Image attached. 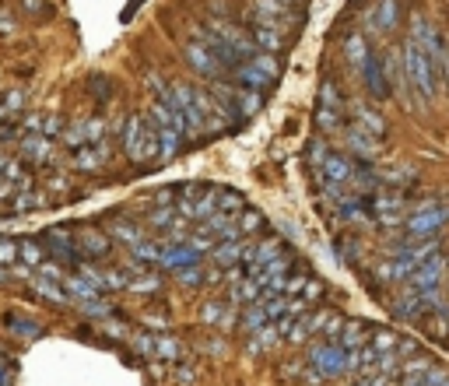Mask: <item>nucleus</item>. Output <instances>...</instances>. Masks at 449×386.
<instances>
[{"label": "nucleus", "instance_id": "32", "mask_svg": "<svg viewBox=\"0 0 449 386\" xmlns=\"http://www.w3.org/2000/svg\"><path fill=\"white\" fill-rule=\"evenodd\" d=\"M263 225H267V218L260 211H246L243 207V218H239V232L243 236H256V232H263Z\"/></svg>", "mask_w": 449, "mask_h": 386}, {"label": "nucleus", "instance_id": "43", "mask_svg": "<svg viewBox=\"0 0 449 386\" xmlns=\"http://www.w3.org/2000/svg\"><path fill=\"white\" fill-rule=\"evenodd\" d=\"M176 278H179L183 285H200V281H204V274H200V267L193 263V267H179V270H176Z\"/></svg>", "mask_w": 449, "mask_h": 386}, {"label": "nucleus", "instance_id": "51", "mask_svg": "<svg viewBox=\"0 0 449 386\" xmlns=\"http://www.w3.org/2000/svg\"><path fill=\"white\" fill-rule=\"evenodd\" d=\"M281 4H292L295 8V4H302V0H281Z\"/></svg>", "mask_w": 449, "mask_h": 386}, {"label": "nucleus", "instance_id": "12", "mask_svg": "<svg viewBox=\"0 0 449 386\" xmlns=\"http://www.w3.org/2000/svg\"><path fill=\"white\" fill-rule=\"evenodd\" d=\"M193 263H200V249H193L190 243H168L158 253V267H165V270H179V267H193Z\"/></svg>", "mask_w": 449, "mask_h": 386}, {"label": "nucleus", "instance_id": "48", "mask_svg": "<svg viewBox=\"0 0 449 386\" xmlns=\"http://www.w3.org/2000/svg\"><path fill=\"white\" fill-rule=\"evenodd\" d=\"M341 326H344V319H341V316H330V319H326V326H323L326 341H333L337 334H341Z\"/></svg>", "mask_w": 449, "mask_h": 386}, {"label": "nucleus", "instance_id": "46", "mask_svg": "<svg viewBox=\"0 0 449 386\" xmlns=\"http://www.w3.org/2000/svg\"><path fill=\"white\" fill-rule=\"evenodd\" d=\"M81 306H85L88 316H109V313H112V306L102 302V299H88V302H81Z\"/></svg>", "mask_w": 449, "mask_h": 386}, {"label": "nucleus", "instance_id": "33", "mask_svg": "<svg viewBox=\"0 0 449 386\" xmlns=\"http://www.w3.org/2000/svg\"><path fill=\"white\" fill-rule=\"evenodd\" d=\"M397 369H400V355L397 351H379L376 362H372V372H379V376H393Z\"/></svg>", "mask_w": 449, "mask_h": 386}, {"label": "nucleus", "instance_id": "24", "mask_svg": "<svg viewBox=\"0 0 449 386\" xmlns=\"http://www.w3.org/2000/svg\"><path fill=\"white\" fill-rule=\"evenodd\" d=\"M64 288H67V295L71 299H78V302H88V299H98V288L91 285V281H85L81 274H64Z\"/></svg>", "mask_w": 449, "mask_h": 386}, {"label": "nucleus", "instance_id": "37", "mask_svg": "<svg viewBox=\"0 0 449 386\" xmlns=\"http://www.w3.org/2000/svg\"><path fill=\"white\" fill-rule=\"evenodd\" d=\"M239 302H260V295H263V285L256 281V278H249V281H243V285H236V292H232Z\"/></svg>", "mask_w": 449, "mask_h": 386}, {"label": "nucleus", "instance_id": "30", "mask_svg": "<svg viewBox=\"0 0 449 386\" xmlns=\"http://www.w3.org/2000/svg\"><path fill=\"white\" fill-rule=\"evenodd\" d=\"M263 323H267L263 302H249V306L243 309V330H249V334H253V330H260Z\"/></svg>", "mask_w": 449, "mask_h": 386}, {"label": "nucleus", "instance_id": "27", "mask_svg": "<svg viewBox=\"0 0 449 386\" xmlns=\"http://www.w3.org/2000/svg\"><path fill=\"white\" fill-rule=\"evenodd\" d=\"M18 260L28 263V267H39V263L46 260L42 243H39V239H18Z\"/></svg>", "mask_w": 449, "mask_h": 386}, {"label": "nucleus", "instance_id": "19", "mask_svg": "<svg viewBox=\"0 0 449 386\" xmlns=\"http://www.w3.org/2000/svg\"><path fill=\"white\" fill-rule=\"evenodd\" d=\"M49 151H53V144H49L46 134H28V137L21 141V158L32 161V165H42V161L49 158Z\"/></svg>", "mask_w": 449, "mask_h": 386}, {"label": "nucleus", "instance_id": "21", "mask_svg": "<svg viewBox=\"0 0 449 386\" xmlns=\"http://www.w3.org/2000/svg\"><path fill=\"white\" fill-rule=\"evenodd\" d=\"M393 313H397L400 319H418V316H425V313H428V306H425V299H421L418 292H411V288H407L397 302H393Z\"/></svg>", "mask_w": 449, "mask_h": 386}, {"label": "nucleus", "instance_id": "44", "mask_svg": "<svg viewBox=\"0 0 449 386\" xmlns=\"http://www.w3.org/2000/svg\"><path fill=\"white\" fill-rule=\"evenodd\" d=\"M221 313H224V309H221L218 302H211V306L204 309V323H221V326H229L232 316H221Z\"/></svg>", "mask_w": 449, "mask_h": 386}, {"label": "nucleus", "instance_id": "42", "mask_svg": "<svg viewBox=\"0 0 449 386\" xmlns=\"http://www.w3.org/2000/svg\"><path fill=\"white\" fill-rule=\"evenodd\" d=\"M376 344H372V351L379 355V351H393V348H397V334H389V330H376V337H372Z\"/></svg>", "mask_w": 449, "mask_h": 386}, {"label": "nucleus", "instance_id": "31", "mask_svg": "<svg viewBox=\"0 0 449 386\" xmlns=\"http://www.w3.org/2000/svg\"><path fill=\"white\" fill-rule=\"evenodd\" d=\"M4 323H8V330H11V334H18V337H39V334H42V326H39V323H32V319H21V316H8Z\"/></svg>", "mask_w": 449, "mask_h": 386}, {"label": "nucleus", "instance_id": "52", "mask_svg": "<svg viewBox=\"0 0 449 386\" xmlns=\"http://www.w3.org/2000/svg\"><path fill=\"white\" fill-rule=\"evenodd\" d=\"M442 386H449V379H446V383H442Z\"/></svg>", "mask_w": 449, "mask_h": 386}, {"label": "nucleus", "instance_id": "50", "mask_svg": "<svg viewBox=\"0 0 449 386\" xmlns=\"http://www.w3.org/2000/svg\"><path fill=\"white\" fill-rule=\"evenodd\" d=\"M306 281H309V278H292V281H285V288H281V292H302Z\"/></svg>", "mask_w": 449, "mask_h": 386}, {"label": "nucleus", "instance_id": "29", "mask_svg": "<svg viewBox=\"0 0 449 386\" xmlns=\"http://www.w3.org/2000/svg\"><path fill=\"white\" fill-rule=\"evenodd\" d=\"M109 232H112V239H123L127 246H137V243L144 239V232H141L134 222H112V229H109Z\"/></svg>", "mask_w": 449, "mask_h": 386}, {"label": "nucleus", "instance_id": "6", "mask_svg": "<svg viewBox=\"0 0 449 386\" xmlns=\"http://www.w3.org/2000/svg\"><path fill=\"white\" fill-rule=\"evenodd\" d=\"M42 249H46V256H53L56 263H81V249H78L71 229H64V225L42 232Z\"/></svg>", "mask_w": 449, "mask_h": 386}, {"label": "nucleus", "instance_id": "22", "mask_svg": "<svg viewBox=\"0 0 449 386\" xmlns=\"http://www.w3.org/2000/svg\"><path fill=\"white\" fill-rule=\"evenodd\" d=\"M348 148L358 155V158H365V161H372L376 155H379V141L372 137V134H365V130H348Z\"/></svg>", "mask_w": 449, "mask_h": 386}, {"label": "nucleus", "instance_id": "20", "mask_svg": "<svg viewBox=\"0 0 449 386\" xmlns=\"http://www.w3.org/2000/svg\"><path fill=\"white\" fill-rule=\"evenodd\" d=\"M211 260H214L218 267H236V263H243V243H239V239L214 243V246H211Z\"/></svg>", "mask_w": 449, "mask_h": 386}, {"label": "nucleus", "instance_id": "14", "mask_svg": "<svg viewBox=\"0 0 449 386\" xmlns=\"http://www.w3.org/2000/svg\"><path fill=\"white\" fill-rule=\"evenodd\" d=\"M105 161H109V148L102 141L74 148V169H81V173H95V169H102Z\"/></svg>", "mask_w": 449, "mask_h": 386}, {"label": "nucleus", "instance_id": "39", "mask_svg": "<svg viewBox=\"0 0 449 386\" xmlns=\"http://www.w3.org/2000/svg\"><path fill=\"white\" fill-rule=\"evenodd\" d=\"M309 334H312L309 316H295V326H288V344H306Z\"/></svg>", "mask_w": 449, "mask_h": 386}, {"label": "nucleus", "instance_id": "17", "mask_svg": "<svg viewBox=\"0 0 449 386\" xmlns=\"http://www.w3.org/2000/svg\"><path fill=\"white\" fill-rule=\"evenodd\" d=\"M397 25H400V4L397 0H379L376 15H372V28L376 32H393Z\"/></svg>", "mask_w": 449, "mask_h": 386}, {"label": "nucleus", "instance_id": "47", "mask_svg": "<svg viewBox=\"0 0 449 386\" xmlns=\"http://www.w3.org/2000/svg\"><path fill=\"white\" fill-rule=\"evenodd\" d=\"M151 225H173V204H168V207H158V211L151 214Z\"/></svg>", "mask_w": 449, "mask_h": 386}, {"label": "nucleus", "instance_id": "11", "mask_svg": "<svg viewBox=\"0 0 449 386\" xmlns=\"http://www.w3.org/2000/svg\"><path fill=\"white\" fill-rule=\"evenodd\" d=\"M362 78H365V91L376 98V102H382V98H389V81H386V71H382V60L376 57V53L369 49V57L362 60Z\"/></svg>", "mask_w": 449, "mask_h": 386}, {"label": "nucleus", "instance_id": "25", "mask_svg": "<svg viewBox=\"0 0 449 386\" xmlns=\"http://www.w3.org/2000/svg\"><path fill=\"white\" fill-rule=\"evenodd\" d=\"M369 57V42H365V32H351L348 39H344V60L348 64H355V67H362V60Z\"/></svg>", "mask_w": 449, "mask_h": 386}, {"label": "nucleus", "instance_id": "49", "mask_svg": "<svg viewBox=\"0 0 449 386\" xmlns=\"http://www.w3.org/2000/svg\"><path fill=\"white\" fill-rule=\"evenodd\" d=\"M326 151H330V148H326L323 141H312V173H316V169H319V165H323V158H326Z\"/></svg>", "mask_w": 449, "mask_h": 386}, {"label": "nucleus", "instance_id": "36", "mask_svg": "<svg viewBox=\"0 0 449 386\" xmlns=\"http://www.w3.org/2000/svg\"><path fill=\"white\" fill-rule=\"evenodd\" d=\"M134 249V260L137 263H158V253H161V246L158 243H148V239H141L137 246H130Z\"/></svg>", "mask_w": 449, "mask_h": 386}, {"label": "nucleus", "instance_id": "35", "mask_svg": "<svg viewBox=\"0 0 449 386\" xmlns=\"http://www.w3.org/2000/svg\"><path fill=\"white\" fill-rule=\"evenodd\" d=\"M46 204V193H32V190H21L18 204H15V214H28V211H39Z\"/></svg>", "mask_w": 449, "mask_h": 386}, {"label": "nucleus", "instance_id": "10", "mask_svg": "<svg viewBox=\"0 0 449 386\" xmlns=\"http://www.w3.org/2000/svg\"><path fill=\"white\" fill-rule=\"evenodd\" d=\"M186 64H190L200 78H218V74L224 71V67L218 64V57H214V53H211V49H207L197 35L186 42Z\"/></svg>", "mask_w": 449, "mask_h": 386}, {"label": "nucleus", "instance_id": "28", "mask_svg": "<svg viewBox=\"0 0 449 386\" xmlns=\"http://www.w3.org/2000/svg\"><path fill=\"white\" fill-rule=\"evenodd\" d=\"M256 71H263L267 78H277L281 74V64H277V53H263V49H253L249 57H246Z\"/></svg>", "mask_w": 449, "mask_h": 386}, {"label": "nucleus", "instance_id": "7", "mask_svg": "<svg viewBox=\"0 0 449 386\" xmlns=\"http://www.w3.org/2000/svg\"><path fill=\"white\" fill-rule=\"evenodd\" d=\"M309 362H312V369H316L323 379L348 372V351H344L341 344H312V348H309Z\"/></svg>", "mask_w": 449, "mask_h": 386}, {"label": "nucleus", "instance_id": "40", "mask_svg": "<svg viewBox=\"0 0 449 386\" xmlns=\"http://www.w3.org/2000/svg\"><path fill=\"white\" fill-rule=\"evenodd\" d=\"M155 358L176 362V358H179V341H176V337H155Z\"/></svg>", "mask_w": 449, "mask_h": 386}, {"label": "nucleus", "instance_id": "16", "mask_svg": "<svg viewBox=\"0 0 449 386\" xmlns=\"http://www.w3.org/2000/svg\"><path fill=\"white\" fill-rule=\"evenodd\" d=\"M232 78H236L243 88H253V91H270V85H274V78H267L263 71H256L249 60L236 64V67H232Z\"/></svg>", "mask_w": 449, "mask_h": 386}, {"label": "nucleus", "instance_id": "8", "mask_svg": "<svg viewBox=\"0 0 449 386\" xmlns=\"http://www.w3.org/2000/svg\"><path fill=\"white\" fill-rule=\"evenodd\" d=\"M442 270H446V256L432 253L421 267H414V270L407 274V288H411V292H418V295L442 288Z\"/></svg>", "mask_w": 449, "mask_h": 386}, {"label": "nucleus", "instance_id": "15", "mask_svg": "<svg viewBox=\"0 0 449 386\" xmlns=\"http://www.w3.org/2000/svg\"><path fill=\"white\" fill-rule=\"evenodd\" d=\"M249 39H253V49H263V53L285 49V28H274V25H249Z\"/></svg>", "mask_w": 449, "mask_h": 386}, {"label": "nucleus", "instance_id": "26", "mask_svg": "<svg viewBox=\"0 0 449 386\" xmlns=\"http://www.w3.org/2000/svg\"><path fill=\"white\" fill-rule=\"evenodd\" d=\"M337 341H341L344 351L362 348V344H365V326H362L358 319H355V323H344V326H341V334H337Z\"/></svg>", "mask_w": 449, "mask_h": 386}, {"label": "nucleus", "instance_id": "23", "mask_svg": "<svg viewBox=\"0 0 449 386\" xmlns=\"http://www.w3.org/2000/svg\"><path fill=\"white\" fill-rule=\"evenodd\" d=\"M236 105H239V116L243 120H253L260 109H263V91H253V88H236Z\"/></svg>", "mask_w": 449, "mask_h": 386}, {"label": "nucleus", "instance_id": "18", "mask_svg": "<svg viewBox=\"0 0 449 386\" xmlns=\"http://www.w3.org/2000/svg\"><path fill=\"white\" fill-rule=\"evenodd\" d=\"M355 120H358V130H365V134H372L376 141H382L386 137V120L376 113V109H369V105H355Z\"/></svg>", "mask_w": 449, "mask_h": 386}, {"label": "nucleus", "instance_id": "2", "mask_svg": "<svg viewBox=\"0 0 449 386\" xmlns=\"http://www.w3.org/2000/svg\"><path fill=\"white\" fill-rule=\"evenodd\" d=\"M404 78H407V85L425 98V102H432L435 98V74H432V64H428V57H425V49L414 42V39H407L404 42Z\"/></svg>", "mask_w": 449, "mask_h": 386}, {"label": "nucleus", "instance_id": "41", "mask_svg": "<svg viewBox=\"0 0 449 386\" xmlns=\"http://www.w3.org/2000/svg\"><path fill=\"white\" fill-rule=\"evenodd\" d=\"M18 260V243L11 236H0V267H15Z\"/></svg>", "mask_w": 449, "mask_h": 386}, {"label": "nucleus", "instance_id": "1", "mask_svg": "<svg viewBox=\"0 0 449 386\" xmlns=\"http://www.w3.org/2000/svg\"><path fill=\"white\" fill-rule=\"evenodd\" d=\"M123 151L137 165L158 158V134H155L151 116H130L127 120V127H123Z\"/></svg>", "mask_w": 449, "mask_h": 386}, {"label": "nucleus", "instance_id": "13", "mask_svg": "<svg viewBox=\"0 0 449 386\" xmlns=\"http://www.w3.org/2000/svg\"><path fill=\"white\" fill-rule=\"evenodd\" d=\"M74 243H78V249H81V260H98V256H105L109 253V236L105 232H98V229H91V225H81L78 232H74Z\"/></svg>", "mask_w": 449, "mask_h": 386}, {"label": "nucleus", "instance_id": "9", "mask_svg": "<svg viewBox=\"0 0 449 386\" xmlns=\"http://www.w3.org/2000/svg\"><path fill=\"white\" fill-rule=\"evenodd\" d=\"M351 173H355V165H351L344 155H333V151H326L323 165L316 169V179H319L323 186H348Z\"/></svg>", "mask_w": 449, "mask_h": 386}, {"label": "nucleus", "instance_id": "4", "mask_svg": "<svg viewBox=\"0 0 449 386\" xmlns=\"http://www.w3.org/2000/svg\"><path fill=\"white\" fill-rule=\"evenodd\" d=\"M316 127H319V134H337L344 127V102H341V91L333 88V81H323V88H319Z\"/></svg>", "mask_w": 449, "mask_h": 386}, {"label": "nucleus", "instance_id": "3", "mask_svg": "<svg viewBox=\"0 0 449 386\" xmlns=\"http://www.w3.org/2000/svg\"><path fill=\"white\" fill-rule=\"evenodd\" d=\"M449 222V207H439V204H428V207H418L407 225H404V239L407 243H421V239H432L439 236V229Z\"/></svg>", "mask_w": 449, "mask_h": 386}, {"label": "nucleus", "instance_id": "38", "mask_svg": "<svg viewBox=\"0 0 449 386\" xmlns=\"http://www.w3.org/2000/svg\"><path fill=\"white\" fill-rule=\"evenodd\" d=\"M158 285H161L158 274H137V278L130 274V281H127L130 292H144V295H148V292H158Z\"/></svg>", "mask_w": 449, "mask_h": 386}, {"label": "nucleus", "instance_id": "45", "mask_svg": "<svg viewBox=\"0 0 449 386\" xmlns=\"http://www.w3.org/2000/svg\"><path fill=\"white\" fill-rule=\"evenodd\" d=\"M428 365H432L428 358H411V362L404 365V379H418V376H425Z\"/></svg>", "mask_w": 449, "mask_h": 386}, {"label": "nucleus", "instance_id": "5", "mask_svg": "<svg viewBox=\"0 0 449 386\" xmlns=\"http://www.w3.org/2000/svg\"><path fill=\"white\" fill-rule=\"evenodd\" d=\"M253 25L292 28V25H302V15L292 4H281V0H256L253 4Z\"/></svg>", "mask_w": 449, "mask_h": 386}, {"label": "nucleus", "instance_id": "34", "mask_svg": "<svg viewBox=\"0 0 449 386\" xmlns=\"http://www.w3.org/2000/svg\"><path fill=\"white\" fill-rule=\"evenodd\" d=\"M35 288H39V295H46V299H49V302H56V306H64V302L71 299L64 288H56V281H53V278H39V281H35Z\"/></svg>", "mask_w": 449, "mask_h": 386}]
</instances>
